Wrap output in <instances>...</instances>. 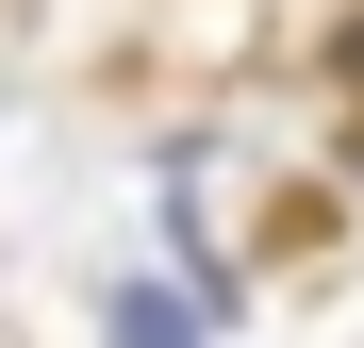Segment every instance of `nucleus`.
<instances>
[{
  "instance_id": "f257e3e1",
  "label": "nucleus",
  "mask_w": 364,
  "mask_h": 348,
  "mask_svg": "<svg viewBox=\"0 0 364 348\" xmlns=\"http://www.w3.org/2000/svg\"><path fill=\"white\" fill-rule=\"evenodd\" d=\"M116 348H199V315H182V299H149V282H133V299H116Z\"/></svg>"
}]
</instances>
